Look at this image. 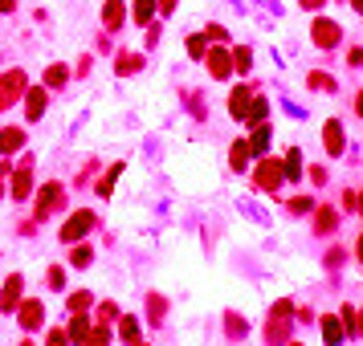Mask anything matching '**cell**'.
Listing matches in <instances>:
<instances>
[{"label": "cell", "mask_w": 363, "mask_h": 346, "mask_svg": "<svg viewBox=\"0 0 363 346\" xmlns=\"http://www.w3.org/2000/svg\"><path fill=\"white\" fill-rule=\"evenodd\" d=\"M90 228H94V212H90V208H78L74 216L61 224V232H57V236H61V241L70 245V241H82V236H86Z\"/></svg>", "instance_id": "obj_1"}, {"label": "cell", "mask_w": 363, "mask_h": 346, "mask_svg": "<svg viewBox=\"0 0 363 346\" xmlns=\"http://www.w3.org/2000/svg\"><path fill=\"white\" fill-rule=\"evenodd\" d=\"M25 70H8V74H0V110H8L17 98H21V90H25Z\"/></svg>", "instance_id": "obj_2"}, {"label": "cell", "mask_w": 363, "mask_h": 346, "mask_svg": "<svg viewBox=\"0 0 363 346\" xmlns=\"http://www.w3.org/2000/svg\"><path fill=\"white\" fill-rule=\"evenodd\" d=\"M311 37H315L318 49H335V45H339V37H343V29H339L331 17H318L315 25H311Z\"/></svg>", "instance_id": "obj_3"}, {"label": "cell", "mask_w": 363, "mask_h": 346, "mask_svg": "<svg viewBox=\"0 0 363 346\" xmlns=\"http://www.w3.org/2000/svg\"><path fill=\"white\" fill-rule=\"evenodd\" d=\"M282 179H286V175H282V163H277V159H262L257 172H253V183H257L262 192H273Z\"/></svg>", "instance_id": "obj_4"}, {"label": "cell", "mask_w": 363, "mask_h": 346, "mask_svg": "<svg viewBox=\"0 0 363 346\" xmlns=\"http://www.w3.org/2000/svg\"><path fill=\"white\" fill-rule=\"evenodd\" d=\"M204 61H208V74H213V78H228V74H233V53H228V45L208 49Z\"/></svg>", "instance_id": "obj_5"}, {"label": "cell", "mask_w": 363, "mask_h": 346, "mask_svg": "<svg viewBox=\"0 0 363 346\" xmlns=\"http://www.w3.org/2000/svg\"><path fill=\"white\" fill-rule=\"evenodd\" d=\"M249 102H253V86H233V94H228V114H233L237 123H245Z\"/></svg>", "instance_id": "obj_6"}, {"label": "cell", "mask_w": 363, "mask_h": 346, "mask_svg": "<svg viewBox=\"0 0 363 346\" xmlns=\"http://www.w3.org/2000/svg\"><path fill=\"white\" fill-rule=\"evenodd\" d=\"M17 318H21V326H25V330H37V326L46 322V305L37 302V298H25Z\"/></svg>", "instance_id": "obj_7"}, {"label": "cell", "mask_w": 363, "mask_h": 346, "mask_svg": "<svg viewBox=\"0 0 363 346\" xmlns=\"http://www.w3.org/2000/svg\"><path fill=\"white\" fill-rule=\"evenodd\" d=\"M57 204H61V183H46V187H41V196H37V208H33V216L46 220V212H49V208H57Z\"/></svg>", "instance_id": "obj_8"}, {"label": "cell", "mask_w": 363, "mask_h": 346, "mask_svg": "<svg viewBox=\"0 0 363 346\" xmlns=\"http://www.w3.org/2000/svg\"><path fill=\"white\" fill-rule=\"evenodd\" d=\"M29 196H33V167L21 163L12 175V200H29Z\"/></svg>", "instance_id": "obj_9"}, {"label": "cell", "mask_w": 363, "mask_h": 346, "mask_svg": "<svg viewBox=\"0 0 363 346\" xmlns=\"http://www.w3.org/2000/svg\"><path fill=\"white\" fill-rule=\"evenodd\" d=\"M21 289H25V277H21V273H12V277L4 281V289H0V305H4V309L21 305Z\"/></svg>", "instance_id": "obj_10"}, {"label": "cell", "mask_w": 363, "mask_h": 346, "mask_svg": "<svg viewBox=\"0 0 363 346\" xmlns=\"http://www.w3.org/2000/svg\"><path fill=\"white\" fill-rule=\"evenodd\" d=\"M322 147H326V155H343V127L335 119L322 127Z\"/></svg>", "instance_id": "obj_11"}, {"label": "cell", "mask_w": 363, "mask_h": 346, "mask_svg": "<svg viewBox=\"0 0 363 346\" xmlns=\"http://www.w3.org/2000/svg\"><path fill=\"white\" fill-rule=\"evenodd\" d=\"M25 114H29L33 123L46 114V90L41 86H29V94H25Z\"/></svg>", "instance_id": "obj_12"}, {"label": "cell", "mask_w": 363, "mask_h": 346, "mask_svg": "<svg viewBox=\"0 0 363 346\" xmlns=\"http://www.w3.org/2000/svg\"><path fill=\"white\" fill-rule=\"evenodd\" d=\"M25 147V130L21 127H4L0 130V155H12V151H21Z\"/></svg>", "instance_id": "obj_13"}, {"label": "cell", "mask_w": 363, "mask_h": 346, "mask_svg": "<svg viewBox=\"0 0 363 346\" xmlns=\"http://www.w3.org/2000/svg\"><path fill=\"white\" fill-rule=\"evenodd\" d=\"M266 119H270V102H266L262 94H253V102H249V114H245V123H249V127H266Z\"/></svg>", "instance_id": "obj_14"}, {"label": "cell", "mask_w": 363, "mask_h": 346, "mask_svg": "<svg viewBox=\"0 0 363 346\" xmlns=\"http://www.w3.org/2000/svg\"><path fill=\"white\" fill-rule=\"evenodd\" d=\"M249 143V155H262L266 159V147H270V123L266 127H253V139H245Z\"/></svg>", "instance_id": "obj_15"}, {"label": "cell", "mask_w": 363, "mask_h": 346, "mask_svg": "<svg viewBox=\"0 0 363 346\" xmlns=\"http://www.w3.org/2000/svg\"><path fill=\"white\" fill-rule=\"evenodd\" d=\"M322 338H326V346H343V326H339V318H335V314H326V318H322Z\"/></svg>", "instance_id": "obj_16"}, {"label": "cell", "mask_w": 363, "mask_h": 346, "mask_svg": "<svg viewBox=\"0 0 363 346\" xmlns=\"http://www.w3.org/2000/svg\"><path fill=\"white\" fill-rule=\"evenodd\" d=\"M119 175H123V163H110V172H106L102 179H98V183H94V192H98V196L106 200V196L115 192V179H119Z\"/></svg>", "instance_id": "obj_17"}, {"label": "cell", "mask_w": 363, "mask_h": 346, "mask_svg": "<svg viewBox=\"0 0 363 346\" xmlns=\"http://www.w3.org/2000/svg\"><path fill=\"white\" fill-rule=\"evenodd\" d=\"M70 338H74V343H86V338H90V318H86V314H74V318H70Z\"/></svg>", "instance_id": "obj_18"}, {"label": "cell", "mask_w": 363, "mask_h": 346, "mask_svg": "<svg viewBox=\"0 0 363 346\" xmlns=\"http://www.w3.org/2000/svg\"><path fill=\"white\" fill-rule=\"evenodd\" d=\"M228 163H233V172H241V167L249 163V143H245V139L228 147Z\"/></svg>", "instance_id": "obj_19"}, {"label": "cell", "mask_w": 363, "mask_h": 346, "mask_svg": "<svg viewBox=\"0 0 363 346\" xmlns=\"http://www.w3.org/2000/svg\"><path fill=\"white\" fill-rule=\"evenodd\" d=\"M282 175H286V179H298V175H302V155H298V147H290V155H286V163H282Z\"/></svg>", "instance_id": "obj_20"}, {"label": "cell", "mask_w": 363, "mask_h": 346, "mask_svg": "<svg viewBox=\"0 0 363 346\" xmlns=\"http://www.w3.org/2000/svg\"><path fill=\"white\" fill-rule=\"evenodd\" d=\"M228 53H233V70H241V74H245V70L253 65V57H249V45H237V49H228Z\"/></svg>", "instance_id": "obj_21"}, {"label": "cell", "mask_w": 363, "mask_h": 346, "mask_svg": "<svg viewBox=\"0 0 363 346\" xmlns=\"http://www.w3.org/2000/svg\"><path fill=\"white\" fill-rule=\"evenodd\" d=\"M123 12H127L123 4H106V8H102V17H106V29H119V25H123Z\"/></svg>", "instance_id": "obj_22"}, {"label": "cell", "mask_w": 363, "mask_h": 346, "mask_svg": "<svg viewBox=\"0 0 363 346\" xmlns=\"http://www.w3.org/2000/svg\"><path fill=\"white\" fill-rule=\"evenodd\" d=\"M139 65H143V57L131 53V49H123V57H119V74H131V70H139Z\"/></svg>", "instance_id": "obj_23"}, {"label": "cell", "mask_w": 363, "mask_h": 346, "mask_svg": "<svg viewBox=\"0 0 363 346\" xmlns=\"http://www.w3.org/2000/svg\"><path fill=\"white\" fill-rule=\"evenodd\" d=\"M66 78H70L66 65H49L46 70V86H66Z\"/></svg>", "instance_id": "obj_24"}, {"label": "cell", "mask_w": 363, "mask_h": 346, "mask_svg": "<svg viewBox=\"0 0 363 346\" xmlns=\"http://www.w3.org/2000/svg\"><path fill=\"white\" fill-rule=\"evenodd\" d=\"M204 53H208V41H204L200 33H192V37H188V57H196V61H200Z\"/></svg>", "instance_id": "obj_25"}, {"label": "cell", "mask_w": 363, "mask_h": 346, "mask_svg": "<svg viewBox=\"0 0 363 346\" xmlns=\"http://www.w3.org/2000/svg\"><path fill=\"white\" fill-rule=\"evenodd\" d=\"M70 261H74V269H86V265H90V261H94L90 245H78V249H74V253H70Z\"/></svg>", "instance_id": "obj_26"}, {"label": "cell", "mask_w": 363, "mask_h": 346, "mask_svg": "<svg viewBox=\"0 0 363 346\" xmlns=\"http://www.w3.org/2000/svg\"><path fill=\"white\" fill-rule=\"evenodd\" d=\"M119 334H123L127 343H139V322L135 318H123V322H119Z\"/></svg>", "instance_id": "obj_27"}, {"label": "cell", "mask_w": 363, "mask_h": 346, "mask_svg": "<svg viewBox=\"0 0 363 346\" xmlns=\"http://www.w3.org/2000/svg\"><path fill=\"white\" fill-rule=\"evenodd\" d=\"M335 224H339V220H335V212H331V208H318V232H326V228H331V232H335Z\"/></svg>", "instance_id": "obj_28"}, {"label": "cell", "mask_w": 363, "mask_h": 346, "mask_svg": "<svg viewBox=\"0 0 363 346\" xmlns=\"http://www.w3.org/2000/svg\"><path fill=\"white\" fill-rule=\"evenodd\" d=\"M106 343H110V334H106V326H98V330H90V338L82 346H106Z\"/></svg>", "instance_id": "obj_29"}, {"label": "cell", "mask_w": 363, "mask_h": 346, "mask_svg": "<svg viewBox=\"0 0 363 346\" xmlns=\"http://www.w3.org/2000/svg\"><path fill=\"white\" fill-rule=\"evenodd\" d=\"M151 12L155 4H135V25H151Z\"/></svg>", "instance_id": "obj_30"}, {"label": "cell", "mask_w": 363, "mask_h": 346, "mask_svg": "<svg viewBox=\"0 0 363 346\" xmlns=\"http://www.w3.org/2000/svg\"><path fill=\"white\" fill-rule=\"evenodd\" d=\"M61 285H66V269L53 265V269H49V289H61Z\"/></svg>", "instance_id": "obj_31"}, {"label": "cell", "mask_w": 363, "mask_h": 346, "mask_svg": "<svg viewBox=\"0 0 363 346\" xmlns=\"http://www.w3.org/2000/svg\"><path fill=\"white\" fill-rule=\"evenodd\" d=\"M86 305H90V294H74V298L66 302V309H74V314H82Z\"/></svg>", "instance_id": "obj_32"}, {"label": "cell", "mask_w": 363, "mask_h": 346, "mask_svg": "<svg viewBox=\"0 0 363 346\" xmlns=\"http://www.w3.org/2000/svg\"><path fill=\"white\" fill-rule=\"evenodd\" d=\"M311 86L315 90H335V78H326V74H311Z\"/></svg>", "instance_id": "obj_33"}, {"label": "cell", "mask_w": 363, "mask_h": 346, "mask_svg": "<svg viewBox=\"0 0 363 346\" xmlns=\"http://www.w3.org/2000/svg\"><path fill=\"white\" fill-rule=\"evenodd\" d=\"M49 346H66V330H53V334H49Z\"/></svg>", "instance_id": "obj_34"}, {"label": "cell", "mask_w": 363, "mask_h": 346, "mask_svg": "<svg viewBox=\"0 0 363 346\" xmlns=\"http://www.w3.org/2000/svg\"><path fill=\"white\" fill-rule=\"evenodd\" d=\"M290 346H302V343H290Z\"/></svg>", "instance_id": "obj_35"}, {"label": "cell", "mask_w": 363, "mask_h": 346, "mask_svg": "<svg viewBox=\"0 0 363 346\" xmlns=\"http://www.w3.org/2000/svg\"><path fill=\"white\" fill-rule=\"evenodd\" d=\"M131 346H143V343H131Z\"/></svg>", "instance_id": "obj_36"}]
</instances>
